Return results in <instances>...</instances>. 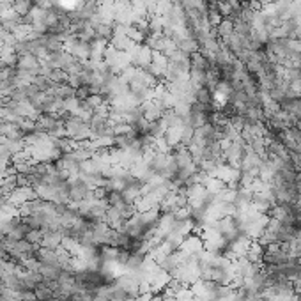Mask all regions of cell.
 I'll return each instance as SVG.
<instances>
[{
    "instance_id": "cell-1",
    "label": "cell",
    "mask_w": 301,
    "mask_h": 301,
    "mask_svg": "<svg viewBox=\"0 0 301 301\" xmlns=\"http://www.w3.org/2000/svg\"><path fill=\"white\" fill-rule=\"evenodd\" d=\"M64 243V236L59 231H50V232H43V239H41V246L45 248H52V250H59Z\"/></svg>"
},
{
    "instance_id": "cell-2",
    "label": "cell",
    "mask_w": 301,
    "mask_h": 301,
    "mask_svg": "<svg viewBox=\"0 0 301 301\" xmlns=\"http://www.w3.org/2000/svg\"><path fill=\"white\" fill-rule=\"evenodd\" d=\"M35 299L37 301H52L53 299V289L45 284V280L35 287Z\"/></svg>"
}]
</instances>
